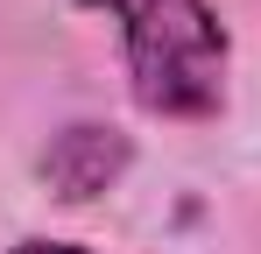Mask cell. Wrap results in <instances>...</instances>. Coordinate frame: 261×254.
Segmentation results:
<instances>
[{
    "mask_svg": "<svg viewBox=\"0 0 261 254\" xmlns=\"http://www.w3.org/2000/svg\"><path fill=\"white\" fill-rule=\"evenodd\" d=\"M21 254H78V247H49V240H36V247H21Z\"/></svg>",
    "mask_w": 261,
    "mask_h": 254,
    "instance_id": "7a4b0ae2",
    "label": "cell"
},
{
    "mask_svg": "<svg viewBox=\"0 0 261 254\" xmlns=\"http://www.w3.org/2000/svg\"><path fill=\"white\" fill-rule=\"evenodd\" d=\"M92 7L120 14L141 106H155V113H205V106H219L226 36H219L205 0H92Z\"/></svg>",
    "mask_w": 261,
    "mask_h": 254,
    "instance_id": "6da1fadb",
    "label": "cell"
}]
</instances>
